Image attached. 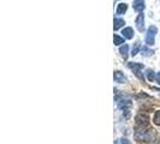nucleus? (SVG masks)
I'll return each instance as SVG.
<instances>
[{"label": "nucleus", "mask_w": 160, "mask_h": 144, "mask_svg": "<svg viewBox=\"0 0 160 144\" xmlns=\"http://www.w3.org/2000/svg\"><path fill=\"white\" fill-rule=\"evenodd\" d=\"M138 49H140V43H136V46H134L132 48V52H131V55L135 56L138 53Z\"/></svg>", "instance_id": "obj_16"}, {"label": "nucleus", "mask_w": 160, "mask_h": 144, "mask_svg": "<svg viewBox=\"0 0 160 144\" xmlns=\"http://www.w3.org/2000/svg\"><path fill=\"white\" fill-rule=\"evenodd\" d=\"M122 34H123V36H124L125 39L130 40V39H132V36H134V30H132L131 28H125V29H123Z\"/></svg>", "instance_id": "obj_9"}, {"label": "nucleus", "mask_w": 160, "mask_h": 144, "mask_svg": "<svg viewBox=\"0 0 160 144\" xmlns=\"http://www.w3.org/2000/svg\"><path fill=\"white\" fill-rule=\"evenodd\" d=\"M155 78H157V80H158V83H160V72H158V73H157Z\"/></svg>", "instance_id": "obj_18"}, {"label": "nucleus", "mask_w": 160, "mask_h": 144, "mask_svg": "<svg viewBox=\"0 0 160 144\" xmlns=\"http://www.w3.org/2000/svg\"><path fill=\"white\" fill-rule=\"evenodd\" d=\"M146 76H147V78L151 80H154V71L153 70H151V69H148L147 71H146Z\"/></svg>", "instance_id": "obj_14"}, {"label": "nucleus", "mask_w": 160, "mask_h": 144, "mask_svg": "<svg viewBox=\"0 0 160 144\" xmlns=\"http://www.w3.org/2000/svg\"><path fill=\"white\" fill-rule=\"evenodd\" d=\"M128 52H129V46H128V45H123V46L119 48L120 55L124 56V58H127V56H128Z\"/></svg>", "instance_id": "obj_11"}, {"label": "nucleus", "mask_w": 160, "mask_h": 144, "mask_svg": "<svg viewBox=\"0 0 160 144\" xmlns=\"http://www.w3.org/2000/svg\"><path fill=\"white\" fill-rule=\"evenodd\" d=\"M155 136L154 131L152 128H147L144 130V127H137L136 131H135V137L138 141H146V142H149L152 141Z\"/></svg>", "instance_id": "obj_1"}, {"label": "nucleus", "mask_w": 160, "mask_h": 144, "mask_svg": "<svg viewBox=\"0 0 160 144\" xmlns=\"http://www.w3.org/2000/svg\"><path fill=\"white\" fill-rule=\"evenodd\" d=\"M154 124L155 125H158V126H160V111H158V112H155V114H154Z\"/></svg>", "instance_id": "obj_15"}, {"label": "nucleus", "mask_w": 160, "mask_h": 144, "mask_svg": "<svg viewBox=\"0 0 160 144\" xmlns=\"http://www.w3.org/2000/svg\"><path fill=\"white\" fill-rule=\"evenodd\" d=\"M114 25H113V29L114 30H118V29H120L124 24H125V22L123 21V19H120V18H114Z\"/></svg>", "instance_id": "obj_10"}, {"label": "nucleus", "mask_w": 160, "mask_h": 144, "mask_svg": "<svg viewBox=\"0 0 160 144\" xmlns=\"http://www.w3.org/2000/svg\"><path fill=\"white\" fill-rule=\"evenodd\" d=\"M113 42H114L116 46H119V45H122V43H124V39L114 34V36H113Z\"/></svg>", "instance_id": "obj_12"}, {"label": "nucleus", "mask_w": 160, "mask_h": 144, "mask_svg": "<svg viewBox=\"0 0 160 144\" xmlns=\"http://www.w3.org/2000/svg\"><path fill=\"white\" fill-rule=\"evenodd\" d=\"M127 10H128V5L124 4V2H120V4H118V6H117L116 13H117V15H123V13L127 12Z\"/></svg>", "instance_id": "obj_8"}, {"label": "nucleus", "mask_w": 160, "mask_h": 144, "mask_svg": "<svg viewBox=\"0 0 160 144\" xmlns=\"http://www.w3.org/2000/svg\"><path fill=\"white\" fill-rule=\"evenodd\" d=\"M122 144H130V142H129L128 139H125V138H123V139H122Z\"/></svg>", "instance_id": "obj_17"}, {"label": "nucleus", "mask_w": 160, "mask_h": 144, "mask_svg": "<svg viewBox=\"0 0 160 144\" xmlns=\"http://www.w3.org/2000/svg\"><path fill=\"white\" fill-rule=\"evenodd\" d=\"M157 32H158L157 26L151 25V26L148 28L147 35H146V43H147L148 46H153V45L155 43V35H157Z\"/></svg>", "instance_id": "obj_2"}, {"label": "nucleus", "mask_w": 160, "mask_h": 144, "mask_svg": "<svg viewBox=\"0 0 160 144\" xmlns=\"http://www.w3.org/2000/svg\"><path fill=\"white\" fill-rule=\"evenodd\" d=\"M154 53L152 49H149L148 47H143L142 48V55L143 56H151Z\"/></svg>", "instance_id": "obj_13"}, {"label": "nucleus", "mask_w": 160, "mask_h": 144, "mask_svg": "<svg viewBox=\"0 0 160 144\" xmlns=\"http://www.w3.org/2000/svg\"><path fill=\"white\" fill-rule=\"evenodd\" d=\"M135 23H136L137 30H138V31H143L144 30V16L142 13H140V15L136 17Z\"/></svg>", "instance_id": "obj_5"}, {"label": "nucleus", "mask_w": 160, "mask_h": 144, "mask_svg": "<svg viewBox=\"0 0 160 144\" xmlns=\"http://www.w3.org/2000/svg\"><path fill=\"white\" fill-rule=\"evenodd\" d=\"M132 7H134V10H135L136 12H140V13H141L144 10V0H135Z\"/></svg>", "instance_id": "obj_6"}, {"label": "nucleus", "mask_w": 160, "mask_h": 144, "mask_svg": "<svg viewBox=\"0 0 160 144\" xmlns=\"http://www.w3.org/2000/svg\"><path fill=\"white\" fill-rule=\"evenodd\" d=\"M148 117L144 115V114H138L136 118H135V124L137 125V127H144V126H148Z\"/></svg>", "instance_id": "obj_3"}, {"label": "nucleus", "mask_w": 160, "mask_h": 144, "mask_svg": "<svg viewBox=\"0 0 160 144\" xmlns=\"http://www.w3.org/2000/svg\"><path fill=\"white\" fill-rule=\"evenodd\" d=\"M129 67L134 71V73L136 74L138 78H141V79L143 78V77H142V74L140 73V70H142V69H143V65L142 64H137V63H129Z\"/></svg>", "instance_id": "obj_4"}, {"label": "nucleus", "mask_w": 160, "mask_h": 144, "mask_svg": "<svg viewBox=\"0 0 160 144\" xmlns=\"http://www.w3.org/2000/svg\"><path fill=\"white\" fill-rule=\"evenodd\" d=\"M113 77H114V82H117V83H125V82H127L125 76L123 74V72H120V71H114Z\"/></svg>", "instance_id": "obj_7"}]
</instances>
